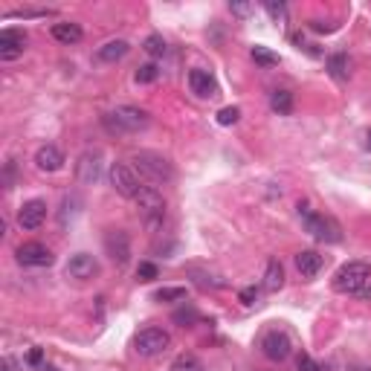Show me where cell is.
<instances>
[{
    "mask_svg": "<svg viewBox=\"0 0 371 371\" xmlns=\"http://www.w3.org/2000/svg\"><path fill=\"white\" fill-rule=\"evenodd\" d=\"M148 122H151V116H148L142 108H133V105H120L116 111L102 116V125L108 128V133H116V137H122V133L145 131Z\"/></svg>",
    "mask_w": 371,
    "mask_h": 371,
    "instance_id": "6da1fadb",
    "label": "cell"
},
{
    "mask_svg": "<svg viewBox=\"0 0 371 371\" xmlns=\"http://www.w3.org/2000/svg\"><path fill=\"white\" fill-rule=\"evenodd\" d=\"M296 209H299V218H302L305 229L314 235L316 241H322V244H339V241H343V229H339V224L334 218L314 212V209H310V203H299Z\"/></svg>",
    "mask_w": 371,
    "mask_h": 371,
    "instance_id": "7a4b0ae2",
    "label": "cell"
},
{
    "mask_svg": "<svg viewBox=\"0 0 371 371\" xmlns=\"http://www.w3.org/2000/svg\"><path fill=\"white\" fill-rule=\"evenodd\" d=\"M371 281V264H365V261H348V264H343L339 270L334 273V290L336 293H360L365 285Z\"/></svg>",
    "mask_w": 371,
    "mask_h": 371,
    "instance_id": "3957f363",
    "label": "cell"
},
{
    "mask_svg": "<svg viewBox=\"0 0 371 371\" xmlns=\"http://www.w3.org/2000/svg\"><path fill=\"white\" fill-rule=\"evenodd\" d=\"M133 203L140 206L148 229H157L162 224V218H166V198H162V191L157 186H142L137 191V198H133Z\"/></svg>",
    "mask_w": 371,
    "mask_h": 371,
    "instance_id": "277c9868",
    "label": "cell"
},
{
    "mask_svg": "<svg viewBox=\"0 0 371 371\" xmlns=\"http://www.w3.org/2000/svg\"><path fill=\"white\" fill-rule=\"evenodd\" d=\"M133 166H137L148 180H154V183H171L174 180V166L162 154L140 151V154H133Z\"/></svg>",
    "mask_w": 371,
    "mask_h": 371,
    "instance_id": "5b68a950",
    "label": "cell"
},
{
    "mask_svg": "<svg viewBox=\"0 0 371 371\" xmlns=\"http://www.w3.org/2000/svg\"><path fill=\"white\" fill-rule=\"evenodd\" d=\"M171 348V334L162 328H142L137 336H133V351L140 357H160Z\"/></svg>",
    "mask_w": 371,
    "mask_h": 371,
    "instance_id": "8992f818",
    "label": "cell"
},
{
    "mask_svg": "<svg viewBox=\"0 0 371 371\" xmlns=\"http://www.w3.org/2000/svg\"><path fill=\"white\" fill-rule=\"evenodd\" d=\"M261 354H264L267 360H273V363H285L290 354H293L290 336L285 331H267L261 336Z\"/></svg>",
    "mask_w": 371,
    "mask_h": 371,
    "instance_id": "52a82bcc",
    "label": "cell"
},
{
    "mask_svg": "<svg viewBox=\"0 0 371 371\" xmlns=\"http://www.w3.org/2000/svg\"><path fill=\"white\" fill-rule=\"evenodd\" d=\"M15 258H18V264H23V267H50L55 261L53 249L47 244H38V241L21 244L18 249H15Z\"/></svg>",
    "mask_w": 371,
    "mask_h": 371,
    "instance_id": "ba28073f",
    "label": "cell"
},
{
    "mask_svg": "<svg viewBox=\"0 0 371 371\" xmlns=\"http://www.w3.org/2000/svg\"><path fill=\"white\" fill-rule=\"evenodd\" d=\"M111 186L120 191L122 198H137V191L142 189V183H140V177L133 174V169H128L125 162H113L111 166Z\"/></svg>",
    "mask_w": 371,
    "mask_h": 371,
    "instance_id": "9c48e42d",
    "label": "cell"
},
{
    "mask_svg": "<svg viewBox=\"0 0 371 371\" xmlns=\"http://www.w3.org/2000/svg\"><path fill=\"white\" fill-rule=\"evenodd\" d=\"M67 276L76 278V281H87V278H96L99 276V261L91 252H76L70 261H67Z\"/></svg>",
    "mask_w": 371,
    "mask_h": 371,
    "instance_id": "30bf717a",
    "label": "cell"
},
{
    "mask_svg": "<svg viewBox=\"0 0 371 371\" xmlns=\"http://www.w3.org/2000/svg\"><path fill=\"white\" fill-rule=\"evenodd\" d=\"M99 177H102V154L84 151L76 162V180L84 186H93V183H99Z\"/></svg>",
    "mask_w": 371,
    "mask_h": 371,
    "instance_id": "8fae6325",
    "label": "cell"
},
{
    "mask_svg": "<svg viewBox=\"0 0 371 371\" xmlns=\"http://www.w3.org/2000/svg\"><path fill=\"white\" fill-rule=\"evenodd\" d=\"M105 249H108V256L113 258V264L125 267L131 261V238H128V232H122V229L108 232L105 235Z\"/></svg>",
    "mask_w": 371,
    "mask_h": 371,
    "instance_id": "7c38bea8",
    "label": "cell"
},
{
    "mask_svg": "<svg viewBox=\"0 0 371 371\" xmlns=\"http://www.w3.org/2000/svg\"><path fill=\"white\" fill-rule=\"evenodd\" d=\"M23 50H26V35L21 29H3V32H0V58H3V61L21 58Z\"/></svg>",
    "mask_w": 371,
    "mask_h": 371,
    "instance_id": "4fadbf2b",
    "label": "cell"
},
{
    "mask_svg": "<svg viewBox=\"0 0 371 371\" xmlns=\"http://www.w3.org/2000/svg\"><path fill=\"white\" fill-rule=\"evenodd\" d=\"M44 220H47V203L44 200H26L21 209H18V224L23 227V229H38Z\"/></svg>",
    "mask_w": 371,
    "mask_h": 371,
    "instance_id": "5bb4252c",
    "label": "cell"
},
{
    "mask_svg": "<svg viewBox=\"0 0 371 371\" xmlns=\"http://www.w3.org/2000/svg\"><path fill=\"white\" fill-rule=\"evenodd\" d=\"M35 169H38V171H47V174L61 171V169H64V154H61V148H55V145H41L38 151H35Z\"/></svg>",
    "mask_w": 371,
    "mask_h": 371,
    "instance_id": "9a60e30c",
    "label": "cell"
},
{
    "mask_svg": "<svg viewBox=\"0 0 371 371\" xmlns=\"http://www.w3.org/2000/svg\"><path fill=\"white\" fill-rule=\"evenodd\" d=\"M189 87H191V93L200 96V99H212L218 93V82L212 79V73H206V70H191L189 73Z\"/></svg>",
    "mask_w": 371,
    "mask_h": 371,
    "instance_id": "2e32d148",
    "label": "cell"
},
{
    "mask_svg": "<svg viewBox=\"0 0 371 371\" xmlns=\"http://www.w3.org/2000/svg\"><path fill=\"white\" fill-rule=\"evenodd\" d=\"M322 256L316 249H302V252H296V270H299L305 278H314L319 270H322Z\"/></svg>",
    "mask_w": 371,
    "mask_h": 371,
    "instance_id": "e0dca14e",
    "label": "cell"
},
{
    "mask_svg": "<svg viewBox=\"0 0 371 371\" xmlns=\"http://www.w3.org/2000/svg\"><path fill=\"white\" fill-rule=\"evenodd\" d=\"M128 50H131V44H128L125 38H113V41H105V44H102V47L96 50V58H99V61L113 64V61H120V58H125Z\"/></svg>",
    "mask_w": 371,
    "mask_h": 371,
    "instance_id": "ac0fdd59",
    "label": "cell"
},
{
    "mask_svg": "<svg viewBox=\"0 0 371 371\" xmlns=\"http://www.w3.org/2000/svg\"><path fill=\"white\" fill-rule=\"evenodd\" d=\"M261 287H264V290H270V293H276V290L285 287V267H281L278 258H270V261H267L264 285H261Z\"/></svg>",
    "mask_w": 371,
    "mask_h": 371,
    "instance_id": "d6986e66",
    "label": "cell"
},
{
    "mask_svg": "<svg viewBox=\"0 0 371 371\" xmlns=\"http://www.w3.org/2000/svg\"><path fill=\"white\" fill-rule=\"evenodd\" d=\"M53 38L61 41V44H79L84 38V29L79 23H70V21H61V23H53Z\"/></svg>",
    "mask_w": 371,
    "mask_h": 371,
    "instance_id": "ffe728a7",
    "label": "cell"
},
{
    "mask_svg": "<svg viewBox=\"0 0 371 371\" xmlns=\"http://www.w3.org/2000/svg\"><path fill=\"white\" fill-rule=\"evenodd\" d=\"M270 108H273L278 116L293 113V93H290V91H273V93H270Z\"/></svg>",
    "mask_w": 371,
    "mask_h": 371,
    "instance_id": "44dd1931",
    "label": "cell"
},
{
    "mask_svg": "<svg viewBox=\"0 0 371 371\" xmlns=\"http://www.w3.org/2000/svg\"><path fill=\"white\" fill-rule=\"evenodd\" d=\"M328 70H331V76L334 79H339V82H345L348 76H351V61H348V55H331L328 58Z\"/></svg>",
    "mask_w": 371,
    "mask_h": 371,
    "instance_id": "7402d4cb",
    "label": "cell"
},
{
    "mask_svg": "<svg viewBox=\"0 0 371 371\" xmlns=\"http://www.w3.org/2000/svg\"><path fill=\"white\" fill-rule=\"evenodd\" d=\"M252 61L261 64V67H276L278 64V55L273 50H267V47H252Z\"/></svg>",
    "mask_w": 371,
    "mask_h": 371,
    "instance_id": "603a6c76",
    "label": "cell"
},
{
    "mask_svg": "<svg viewBox=\"0 0 371 371\" xmlns=\"http://www.w3.org/2000/svg\"><path fill=\"white\" fill-rule=\"evenodd\" d=\"M145 53L151 58H162L166 55V41H162V35H148L145 38Z\"/></svg>",
    "mask_w": 371,
    "mask_h": 371,
    "instance_id": "cb8c5ba5",
    "label": "cell"
},
{
    "mask_svg": "<svg viewBox=\"0 0 371 371\" xmlns=\"http://www.w3.org/2000/svg\"><path fill=\"white\" fill-rule=\"evenodd\" d=\"M157 302H177V299H186V287H162L154 293Z\"/></svg>",
    "mask_w": 371,
    "mask_h": 371,
    "instance_id": "d4e9b609",
    "label": "cell"
},
{
    "mask_svg": "<svg viewBox=\"0 0 371 371\" xmlns=\"http://www.w3.org/2000/svg\"><path fill=\"white\" fill-rule=\"evenodd\" d=\"M171 371H203V368H200V363H198L195 357H191V354H183V357L174 360Z\"/></svg>",
    "mask_w": 371,
    "mask_h": 371,
    "instance_id": "484cf974",
    "label": "cell"
},
{
    "mask_svg": "<svg viewBox=\"0 0 371 371\" xmlns=\"http://www.w3.org/2000/svg\"><path fill=\"white\" fill-rule=\"evenodd\" d=\"M157 79H160L157 64H142V67L137 70V82H140V84H151V82H157Z\"/></svg>",
    "mask_w": 371,
    "mask_h": 371,
    "instance_id": "4316f807",
    "label": "cell"
},
{
    "mask_svg": "<svg viewBox=\"0 0 371 371\" xmlns=\"http://www.w3.org/2000/svg\"><path fill=\"white\" fill-rule=\"evenodd\" d=\"M296 368L299 371H328V365L316 363L314 357H307V354H299V357H296Z\"/></svg>",
    "mask_w": 371,
    "mask_h": 371,
    "instance_id": "83f0119b",
    "label": "cell"
},
{
    "mask_svg": "<svg viewBox=\"0 0 371 371\" xmlns=\"http://www.w3.org/2000/svg\"><path fill=\"white\" fill-rule=\"evenodd\" d=\"M261 290H264V287L249 285V287H244V290L238 293V299H241L247 307H252V305H258V299H261Z\"/></svg>",
    "mask_w": 371,
    "mask_h": 371,
    "instance_id": "f1b7e54d",
    "label": "cell"
},
{
    "mask_svg": "<svg viewBox=\"0 0 371 371\" xmlns=\"http://www.w3.org/2000/svg\"><path fill=\"white\" fill-rule=\"evenodd\" d=\"M241 120V111L238 108H224V111H218V125H235Z\"/></svg>",
    "mask_w": 371,
    "mask_h": 371,
    "instance_id": "f546056e",
    "label": "cell"
},
{
    "mask_svg": "<svg viewBox=\"0 0 371 371\" xmlns=\"http://www.w3.org/2000/svg\"><path fill=\"white\" fill-rule=\"evenodd\" d=\"M160 276V270H157V264H151V261H142L140 267H137V278L140 281H151V278H157Z\"/></svg>",
    "mask_w": 371,
    "mask_h": 371,
    "instance_id": "4dcf8cb0",
    "label": "cell"
},
{
    "mask_svg": "<svg viewBox=\"0 0 371 371\" xmlns=\"http://www.w3.org/2000/svg\"><path fill=\"white\" fill-rule=\"evenodd\" d=\"M264 9H267V15H270L273 21H285L287 18V6L285 3H273V0H267Z\"/></svg>",
    "mask_w": 371,
    "mask_h": 371,
    "instance_id": "1f68e13d",
    "label": "cell"
},
{
    "mask_svg": "<svg viewBox=\"0 0 371 371\" xmlns=\"http://www.w3.org/2000/svg\"><path fill=\"white\" fill-rule=\"evenodd\" d=\"M50 15V9H18V12H6V18H44Z\"/></svg>",
    "mask_w": 371,
    "mask_h": 371,
    "instance_id": "d6a6232c",
    "label": "cell"
},
{
    "mask_svg": "<svg viewBox=\"0 0 371 371\" xmlns=\"http://www.w3.org/2000/svg\"><path fill=\"white\" fill-rule=\"evenodd\" d=\"M195 319H198V310L195 307H183V310H177V314H174V322L177 325H191Z\"/></svg>",
    "mask_w": 371,
    "mask_h": 371,
    "instance_id": "836d02e7",
    "label": "cell"
},
{
    "mask_svg": "<svg viewBox=\"0 0 371 371\" xmlns=\"http://www.w3.org/2000/svg\"><path fill=\"white\" fill-rule=\"evenodd\" d=\"M232 15H238V18H247V15H252V6L249 3H229Z\"/></svg>",
    "mask_w": 371,
    "mask_h": 371,
    "instance_id": "e575fe53",
    "label": "cell"
},
{
    "mask_svg": "<svg viewBox=\"0 0 371 371\" xmlns=\"http://www.w3.org/2000/svg\"><path fill=\"white\" fill-rule=\"evenodd\" d=\"M41 357H44L41 348H32V351H29V363H32V365H38V363H41Z\"/></svg>",
    "mask_w": 371,
    "mask_h": 371,
    "instance_id": "d590c367",
    "label": "cell"
},
{
    "mask_svg": "<svg viewBox=\"0 0 371 371\" xmlns=\"http://www.w3.org/2000/svg\"><path fill=\"white\" fill-rule=\"evenodd\" d=\"M3 371H18V363H15L12 357H6L3 360Z\"/></svg>",
    "mask_w": 371,
    "mask_h": 371,
    "instance_id": "8d00e7d4",
    "label": "cell"
},
{
    "mask_svg": "<svg viewBox=\"0 0 371 371\" xmlns=\"http://www.w3.org/2000/svg\"><path fill=\"white\" fill-rule=\"evenodd\" d=\"M365 142H368V148H371V128L365 131Z\"/></svg>",
    "mask_w": 371,
    "mask_h": 371,
    "instance_id": "74e56055",
    "label": "cell"
},
{
    "mask_svg": "<svg viewBox=\"0 0 371 371\" xmlns=\"http://www.w3.org/2000/svg\"><path fill=\"white\" fill-rule=\"evenodd\" d=\"M365 371H371V368H365Z\"/></svg>",
    "mask_w": 371,
    "mask_h": 371,
    "instance_id": "f35d334b",
    "label": "cell"
}]
</instances>
